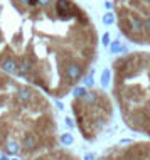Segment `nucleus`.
Segmentation results:
<instances>
[{
    "mask_svg": "<svg viewBox=\"0 0 150 160\" xmlns=\"http://www.w3.org/2000/svg\"><path fill=\"white\" fill-rule=\"evenodd\" d=\"M95 24L74 0H0V68L62 98L89 72Z\"/></svg>",
    "mask_w": 150,
    "mask_h": 160,
    "instance_id": "f257e3e1",
    "label": "nucleus"
},
{
    "mask_svg": "<svg viewBox=\"0 0 150 160\" xmlns=\"http://www.w3.org/2000/svg\"><path fill=\"white\" fill-rule=\"evenodd\" d=\"M98 160H150V140L117 143L106 148Z\"/></svg>",
    "mask_w": 150,
    "mask_h": 160,
    "instance_id": "423d86ee",
    "label": "nucleus"
},
{
    "mask_svg": "<svg viewBox=\"0 0 150 160\" xmlns=\"http://www.w3.org/2000/svg\"><path fill=\"white\" fill-rule=\"evenodd\" d=\"M19 160H81V158L76 153H72L71 150L52 147V148L42 150V152L27 155V157H20Z\"/></svg>",
    "mask_w": 150,
    "mask_h": 160,
    "instance_id": "0eeeda50",
    "label": "nucleus"
},
{
    "mask_svg": "<svg viewBox=\"0 0 150 160\" xmlns=\"http://www.w3.org/2000/svg\"><path fill=\"white\" fill-rule=\"evenodd\" d=\"M111 93L127 127L150 138V52L137 51L113 62Z\"/></svg>",
    "mask_w": 150,
    "mask_h": 160,
    "instance_id": "7ed1b4c3",
    "label": "nucleus"
},
{
    "mask_svg": "<svg viewBox=\"0 0 150 160\" xmlns=\"http://www.w3.org/2000/svg\"><path fill=\"white\" fill-rule=\"evenodd\" d=\"M113 101L115 99L100 88H84L72 96V116L84 140H96L108 128L113 120Z\"/></svg>",
    "mask_w": 150,
    "mask_h": 160,
    "instance_id": "20e7f679",
    "label": "nucleus"
},
{
    "mask_svg": "<svg viewBox=\"0 0 150 160\" xmlns=\"http://www.w3.org/2000/svg\"><path fill=\"white\" fill-rule=\"evenodd\" d=\"M120 32L130 42L150 46V0H113Z\"/></svg>",
    "mask_w": 150,
    "mask_h": 160,
    "instance_id": "39448f33",
    "label": "nucleus"
},
{
    "mask_svg": "<svg viewBox=\"0 0 150 160\" xmlns=\"http://www.w3.org/2000/svg\"><path fill=\"white\" fill-rule=\"evenodd\" d=\"M58 147V120L42 89L0 68V152L27 157Z\"/></svg>",
    "mask_w": 150,
    "mask_h": 160,
    "instance_id": "f03ea898",
    "label": "nucleus"
}]
</instances>
